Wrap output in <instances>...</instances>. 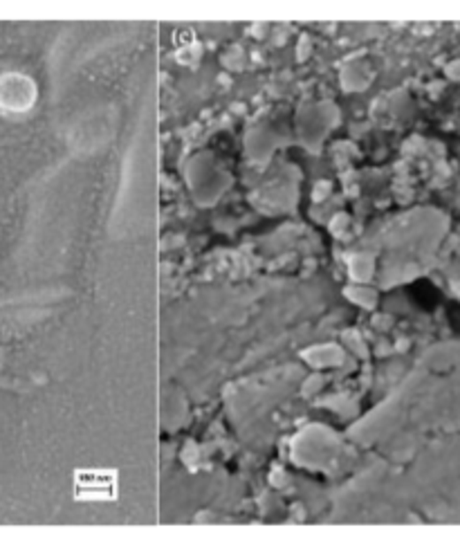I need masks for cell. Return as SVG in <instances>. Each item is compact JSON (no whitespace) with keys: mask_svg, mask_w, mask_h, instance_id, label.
Segmentation results:
<instances>
[{"mask_svg":"<svg viewBox=\"0 0 460 550\" xmlns=\"http://www.w3.org/2000/svg\"><path fill=\"white\" fill-rule=\"evenodd\" d=\"M36 86L23 74H5L0 77V108L12 112H23L34 106Z\"/></svg>","mask_w":460,"mask_h":550,"instance_id":"1","label":"cell"}]
</instances>
